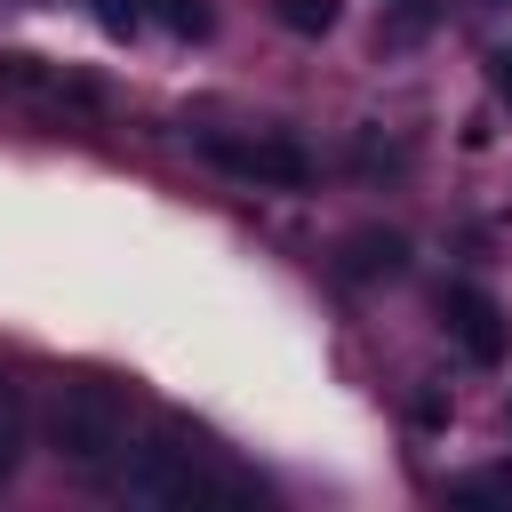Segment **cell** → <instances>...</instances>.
Here are the masks:
<instances>
[{
    "instance_id": "cell-9",
    "label": "cell",
    "mask_w": 512,
    "mask_h": 512,
    "mask_svg": "<svg viewBox=\"0 0 512 512\" xmlns=\"http://www.w3.org/2000/svg\"><path fill=\"white\" fill-rule=\"evenodd\" d=\"M272 16H280L296 40H320V32H336V0H272Z\"/></svg>"
},
{
    "instance_id": "cell-10",
    "label": "cell",
    "mask_w": 512,
    "mask_h": 512,
    "mask_svg": "<svg viewBox=\"0 0 512 512\" xmlns=\"http://www.w3.org/2000/svg\"><path fill=\"white\" fill-rule=\"evenodd\" d=\"M16 464H24V408H16V392L0 384V488L16 480Z\"/></svg>"
},
{
    "instance_id": "cell-11",
    "label": "cell",
    "mask_w": 512,
    "mask_h": 512,
    "mask_svg": "<svg viewBox=\"0 0 512 512\" xmlns=\"http://www.w3.org/2000/svg\"><path fill=\"white\" fill-rule=\"evenodd\" d=\"M496 96H504V104H512V48H504V56H496Z\"/></svg>"
},
{
    "instance_id": "cell-8",
    "label": "cell",
    "mask_w": 512,
    "mask_h": 512,
    "mask_svg": "<svg viewBox=\"0 0 512 512\" xmlns=\"http://www.w3.org/2000/svg\"><path fill=\"white\" fill-rule=\"evenodd\" d=\"M448 496L456 504H512V464H480V472L448 480Z\"/></svg>"
},
{
    "instance_id": "cell-5",
    "label": "cell",
    "mask_w": 512,
    "mask_h": 512,
    "mask_svg": "<svg viewBox=\"0 0 512 512\" xmlns=\"http://www.w3.org/2000/svg\"><path fill=\"white\" fill-rule=\"evenodd\" d=\"M440 328H448V344H456L472 368H496V360L512 352V320H504V304H496L480 280H448V288H440Z\"/></svg>"
},
{
    "instance_id": "cell-6",
    "label": "cell",
    "mask_w": 512,
    "mask_h": 512,
    "mask_svg": "<svg viewBox=\"0 0 512 512\" xmlns=\"http://www.w3.org/2000/svg\"><path fill=\"white\" fill-rule=\"evenodd\" d=\"M96 24L112 40H136V32H168V40H208V0H96Z\"/></svg>"
},
{
    "instance_id": "cell-3",
    "label": "cell",
    "mask_w": 512,
    "mask_h": 512,
    "mask_svg": "<svg viewBox=\"0 0 512 512\" xmlns=\"http://www.w3.org/2000/svg\"><path fill=\"white\" fill-rule=\"evenodd\" d=\"M48 440L72 472H112L128 456V408L112 384H64L56 416H48Z\"/></svg>"
},
{
    "instance_id": "cell-1",
    "label": "cell",
    "mask_w": 512,
    "mask_h": 512,
    "mask_svg": "<svg viewBox=\"0 0 512 512\" xmlns=\"http://www.w3.org/2000/svg\"><path fill=\"white\" fill-rule=\"evenodd\" d=\"M104 480L128 504H176V512H192V504H256V488L240 472H224L184 424H160L152 440H128V456Z\"/></svg>"
},
{
    "instance_id": "cell-4",
    "label": "cell",
    "mask_w": 512,
    "mask_h": 512,
    "mask_svg": "<svg viewBox=\"0 0 512 512\" xmlns=\"http://www.w3.org/2000/svg\"><path fill=\"white\" fill-rule=\"evenodd\" d=\"M0 96L48 112V120H88L104 112V88L72 64H48V56H24V48H0Z\"/></svg>"
},
{
    "instance_id": "cell-2",
    "label": "cell",
    "mask_w": 512,
    "mask_h": 512,
    "mask_svg": "<svg viewBox=\"0 0 512 512\" xmlns=\"http://www.w3.org/2000/svg\"><path fill=\"white\" fill-rule=\"evenodd\" d=\"M192 144L208 168H224L232 184H256V192H304L320 176L288 128H192Z\"/></svg>"
},
{
    "instance_id": "cell-7",
    "label": "cell",
    "mask_w": 512,
    "mask_h": 512,
    "mask_svg": "<svg viewBox=\"0 0 512 512\" xmlns=\"http://www.w3.org/2000/svg\"><path fill=\"white\" fill-rule=\"evenodd\" d=\"M408 264V240L400 232H352L344 240V280H392Z\"/></svg>"
}]
</instances>
